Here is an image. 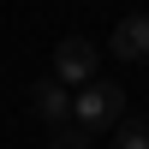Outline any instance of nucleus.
<instances>
[{
    "label": "nucleus",
    "mask_w": 149,
    "mask_h": 149,
    "mask_svg": "<svg viewBox=\"0 0 149 149\" xmlns=\"http://www.w3.org/2000/svg\"><path fill=\"white\" fill-rule=\"evenodd\" d=\"M72 119H78V131L90 137V131H113V119H125V90L119 84H84L78 95H72Z\"/></svg>",
    "instance_id": "obj_1"
},
{
    "label": "nucleus",
    "mask_w": 149,
    "mask_h": 149,
    "mask_svg": "<svg viewBox=\"0 0 149 149\" xmlns=\"http://www.w3.org/2000/svg\"><path fill=\"white\" fill-rule=\"evenodd\" d=\"M95 60H102V54H95V42L66 36V42L54 48V84H66V90H72V84H90V78H95Z\"/></svg>",
    "instance_id": "obj_2"
},
{
    "label": "nucleus",
    "mask_w": 149,
    "mask_h": 149,
    "mask_svg": "<svg viewBox=\"0 0 149 149\" xmlns=\"http://www.w3.org/2000/svg\"><path fill=\"white\" fill-rule=\"evenodd\" d=\"M30 107H36V119H42V125H66L72 119V90L66 84H54V78H42V84H30Z\"/></svg>",
    "instance_id": "obj_3"
},
{
    "label": "nucleus",
    "mask_w": 149,
    "mask_h": 149,
    "mask_svg": "<svg viewBox=\"0 0 149 149\" xmlns=\"http://www.w3.org/2000/svg\"><path fill=\"white\" fill-rule=\"evenodd\" d=\"M113 54L119 60H149V12H131L113 30Z\"/></svg>",
    "instance_id": "obj_4"
},
{
    "label": "nucleus",
    "mask_w": 149,
    "mask_h": 149,
    "mask_svg": "<svg viewBox=\"0 0 149 149\" xmlns=\"http://www.w3.org/2000/svg\"><path fill=\"white\" fill-rule=\"evenodd\" d=\"M113 149H149V119H113Z\"/></svg>",
    "instance_id": "obj_5"
},
{
    "label": "nucleus",
    "mask_w": 149,
    "mask_h": 149,
    "mask_svg": "<svg viewBox=\"0 0 149 149\" xmlns=\"http://www.w3.org/2000/svg\"><path fill=\"white\" fill-rule=\"evenodd\" d=\"M48 149H90V137H84V131H54Z\"/></svg>",
    "instance_id": "obj_6"
}]
</instances>
